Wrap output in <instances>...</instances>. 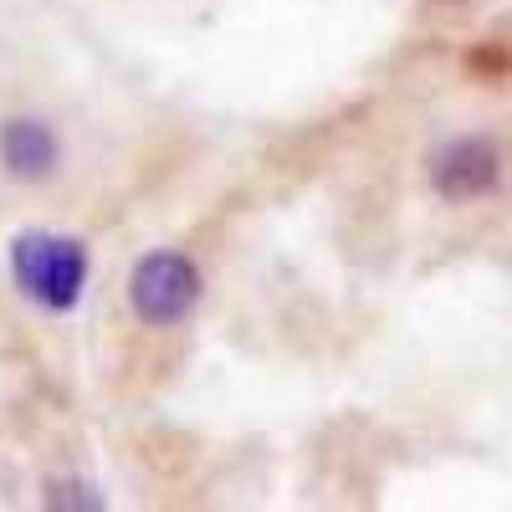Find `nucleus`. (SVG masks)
<instances>
[{"label": "nucleus", "instance_id": "nucleus-1", "mask_svg": "<svg viewBox=\"0 0 512 512\" xmlns=\"http://www.w3.org/2000/svg\"><path fill=\"white\" fill-rule=\"evenodd\" d=\"M11 277L41 313H72L93 277L88 241L62 231H21L11 241Z\"/></svg>", "mask_w": 512, "mask_h": 512}, {"label": "nucleus", "instance_id": "nucleus-2", "mask_svg": "<svg viewBox=\"0 0 512 512\" xmlns=\"http://www.w3.org/2000/svg\"><path fill=\"white\" fill-rule=\"evenodd\" d=\"M200 267L175 246H154L144 251L134 272H128V313L144 328H175L195 313L200 303Z\"/></svg>", "mask_w": 512, "mask_h": 512}, {"label": "nucleus", "instance_id": "nucleus-3", "mask_svg": "<svg viewBox=\"0 0 512 512\" xmlns=\"http://www.w3.org/2000/svg\"><path fill=\"white\" fill-rule=\"evenodd\" d=\"M431 185L441 200L451 205H466V200H482L502 185V154L492 139H477V134H466V139H451L446 149H436L431 159Z\"/></svg>", "mask_w": 512, "mask_h": 512}, {"label": "nucleus", "instance_id": "nucleus-4", "mask_svg": "<svg viewBox=\"0 0 512 512\" xmlns=\"http://www.w3.org/2000/svg\"><path fill=\"white\" fill-rule=\"evenodd\" d=\"M0 169L16 185H47L62 169V134L36 113L6 118L0 123Z\"/></svg>", "mask_w": 512, "mask_h": 512}]
</instances>
